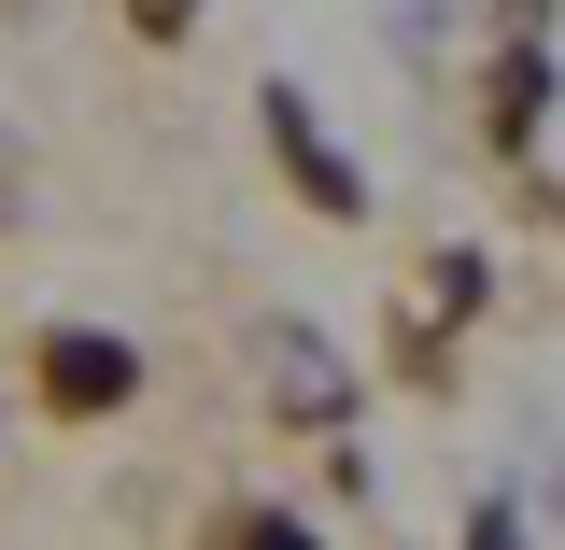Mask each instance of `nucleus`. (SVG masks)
Instances as JSON below:
<instances>
[{
	"label": "nucleus",
	"instance_id": "1",
	"mask_svg": "<svg viewBox=\"0 0 565 550\" xmlns=\"http://www.w3.org/2000/svg\"><path fill=\"white\" fill-rule=\"evenodd\" d=\"M43 381H57L71 410H114V396H128V339H99V325H71V339H43Z\"/></svg>",
	"mask_w": 565,
	"mask_h": 550
},
{
	"label": "nucleus",
	"instance_id": "2",
	"mask_svg": "<svg viewBox=\"0 0 565 550\" xmlns=\"http://www.w3.org/2000/svg\"><path fill=\"white\" fill-rule=\"evenodd\" d=\"M269 141H282V155H297V184H311V198H326V212H353V170H340V155H326V141H311V114H297L282 85H269Z\"/></svg>",
	"mask_w": 565,
	"mask_h": 550
},
{
	"label": "nucleus",
	"instance_id": "3",
	"mask_svg": "<svg viewBox=\"0 0 565 550\" xmlns=\"http://www.w3.org/2000/svg\"><path fill=\"white\" fill-rule=\"evenodd\" d=\"M141 29H184V0H141Z\"/></svg>",
	"mask_w": 565,
	"mask_h": 550
}]
</instances>
